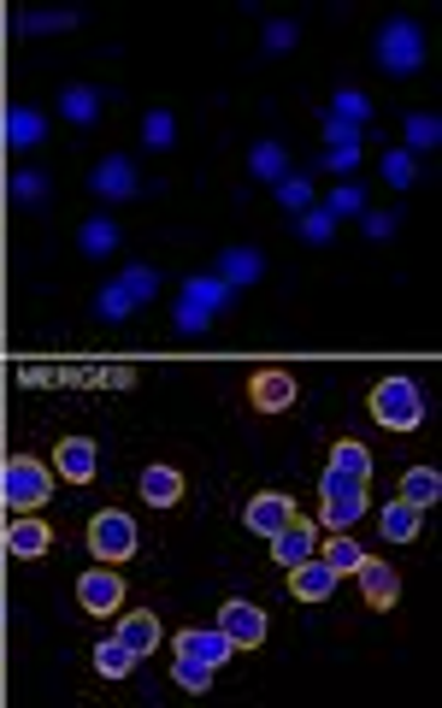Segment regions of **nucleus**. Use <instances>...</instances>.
Masks as SVG:
<instances>
[{"label": "nucleus", "instance_id": "nucleus-29", "mask_svg": "<svg viewBox=\"0 0 442 708\" xmlns=\"http://www.w3.org/2000/svg\"><path fill=\"white\" fill-rule=\"evenodd\" d=\"M407 154H413V160H419V154H431L437 148V142H442V119H437V112H407Z\"/></svg>", "mask_w": 442, "mask_h": 708}, {"label": "nucleus", "instance_id": "nucleus-41", "mask_svg": "<svg viewBox=\"0 0 442 708\" xmlns=\"http://www.w3.org/2000/svg\"><path fill=\"white\" fill-rule=\"evenodd\" d=\"M295 41H301V24H295V19H272V24H265V36H260V48L265 53H289Z\"/></svg>", "mask_w": 442, "mask_h": 708}, {"label": "nucleus", "instance_id": "nucleus-31", "mask_svg": "<svg viewBox=\"0 0 442 708\" xmlns=\"http://www.w3.org/2000/svg\"><path fill=\"white\" fill-rule=\"evenodd\" d=\"M272 190H277V207H289V213L313 207V178H307V171H289V178H277Z\"/></svg>", "mask_w": 442, "mask_h": 708}, {"label": "nucleus", "instance_id": "nucleus-9", "mask_svg": "<svg viewBox=\"0 0 442 708\" xmlns=\"http://www.w3.org/2000/svg\"><path fill=\"white\" fill-rule=\"evenodd\" d=\"M77 602L88 614H118L124 609V579H118L112 567H88L77 579Z\"/></svg>", "mask_w": 442, "mask_h": 708}, {"label": "nucleus", "instance_id": "nucleus-33", "mask_svg": "<svg viewBox=\"0 0 442 708\" xmlns=\"http://www.w3.org/2000/svg\"><path fill=\"white\" fill-rule=\"evenodd\" d=\"M171 685H183L189 697H201V691H213V668H206V661H195V656H177V661H171Z\"/></svg>", "mask_w": 442, "mask_h": 708}, {"label": "nucleus", "instance_id": "nucleus-35", "mask_svg": "<svg viewBox=\"0 0 442 708\" xmlns=\"http://www.w3.org/2000/svg\"><path fill=\"white\" fill-rule=\"evenodd\" d=\"M118 284H124V296L136 301V308L159 296V272L154 266H124V272H118Z\"/></svg>", "mask_w": 442, "mask_h": 708}, {"label": "nucleus", "instance_id": "nucleus-14", "mask_svg": "<svg viewBox=\"0 0 442 708\" xmlns=\"http://www.w3.org/2000/svg\"><path fill=\"white\" fill-rule=\"evenodd\" d=\"M307 555H319V526L313 519H289V526L272 538V561L289 573V567H301Z\"/></svg>", "mask_w": 442, "mask_h": 708}, {"label": "nucleus", "instance_id": "nucleus-13", "mask_svg": "<svg viewBox=\"0 0 442 708\" xmlns=\"http://www.w3.org/2000/svg\"><path fill=\"white\" fill-rule=\"evenodd\" d=\"M95 467H100V449L88 437H59L53 443V472L65 484H88V479H95Z\"/></svg>", "mask_w": 442, "mask_h": 708}, {"label": "nucleus", "instance_id": "nucleus-15", "mask_svg": "<svg viewBox=\"0 0 442 708\" xmlns=\"http://www.w3.org/2000/svg\"><path fill=\"white\" fill-rule=\"evenodd\" d=\"M213 278H225L230 290H248V284L265 278V254L248 249V242H242V249H225V254H218V272H213Z\"/></svg>", "mask_w": 442, "mask_h": 708}, {"label": "nucleus", "instance_id": "nucleus-43", "mask_svg": "<svg viewBox=\"0 0 442 708\" xmlns=\"http://www.w3.org/2000/svg\"><path fill=\"white\" fill-rule=\"evenodd\" d=\"M71 24H77V12H24V19H19V31L41 36V31H71Z\"/></svg>", "mask_w": 442, "mask_h": 708}, {"label": "nucleus", "instance_id": "nucleus-20", "mask_svg": "<svg viewBox=\"0 0 442 708\" xmlns=\"http://www.w3.org/2000/svg\"><path fill=\"white\" fill-rule=\"evenodd\" d=\"M59 119H65V124H95L100 119V89H88V83H65V89H59Z\"/></svg>", "mask_w": 442, "mask_h": 708}, {"label": "nucleus", "instance_id": "nucleus-8", "mask_svg": "<svg viewBox=\"0 0 442 708\" xmlns=\"http://www.w3.org/2000/svg\"><path fill=\"white\" fill-rule=\"evenodd\" d=\"M218 632H225L236 649H260V644H265V614L254 609V602L230 597L225 609H218Z\"/></svg>", "mask_w": 442, "mask_h": 708}, {"label": "nucleus", "instance_id": "nucleus-16", "mask_svg": "<svg viewBox=\"0 0 442 708\" xmlns=\"http://www.w3.org/2000/svg\"><path fill=\"white\" fill-rule=\"evenodd\" d=\"M48 543H53V531H48V519H36V514H19V519L7 526V549H12L19 561H36Z\"/></svg>", "mask_w": 442, "mask_h": 708}, {"label": "nucleus", "instance_id": "nucleus-40", "mask_svg": "<svg viewBox=\"0 0 442 708\" xmlns=\"http://www.w3.org/2000/svg\"><path fill=\"white\" fill-rule=\"evenodd\" d=\"M130 308H136V301L124 296V284H107V290L95 296V313H100V320H107V325H118V320H130Z\"/></svg>", "mask_w": 442, "mask_h": 708}, {"label": "nucleus", "instance_id": "nucleus-45", "mask_svg": "<svg viewBox=\"0 0 442 708\" xmlns=\"http://www.w3.org/2000/svg\"><path fill=\"white\" fill-rule=\"evenodd\" d=\"M354 490H366V479H348V472L324 467V479H319V496H354Z\"/></svg>", "mask_w": 442, "mask_h": 708}, {"label": "nucleus", "instance_id": "nucleus-46", "mask_svg": "<svg viewBox=\"0 0 442 708\" xmlns=\"http://www.w3.org/2000/svg\"><path fill=\"white\" fill-rule=\"evenodd\" d=\"M319 166H324V171H343V178H348V171L360 166V148H324Z\"/></svg>", "mask_w": 442, "mask_h": 708}, {"label": "nucleus", "instance_id": "nucleus-27", "mask_svg": "<svg viewBox=\"0 0 442 708\" xmlns=\"http://www.w3.org/2000/svg\"><path fill=\"white\" fill-rule=\"evenodd\" d=\"M112 638H124L130 649H136V656H147V649L159 644V620L147 614V609H136V614H124V620H118V632H112Z\"/></svg>", "mask_w": 442, "mask_h": 708}, {"label": "nucleus", "instance_id": "nucleus-44", "mask_svg": "<svg viewBox=\"0 0 442 708\" xmlns=\"http://www.w3.org/2000/svg\"><path fill=\"white\" fill-rule=\"evenodd\" d=\"M395 225H402V213H360V230H366L372 242H390Z\"/></svg>", "mask_w": 442, "mask_h": 708}, {"label": "nucleus", "instance_id": "nucleus-25", "mask_svg": "<svg viewBox=\"0 0 442 708\" xmlns=\"http://www.w3.org/2000/svg\"><path fill=\"white\" fill-rule=\"evenodd\" d=\"M419 514H425V508H413V502H402V496H395L390 508L378 514L383 538H390V543H413V538H419Z\"/></svg>", "mask_w": 442, "mask_h": 708}, {"label": "nucleus", "instance_id": "nucleus-30", "mask_svg": "<svg viewBox=\"0 0 442 708\" xmlns=\"http://www.w3.org/2000/svg\"><path fill=\"white\" fill-rule=\"evenodd\" d=\"M331 467L348 472V479H372V449H366V443H354V437H343L331 449Z\"/></svg>", "mask_w": 442, "mask_h": 708}, {"label": "nucleus", "instance_id": "nucleus-6", "mask_svg": "<svg viewBox=\"0 0 442 708\" xmlns=\"http://www.w3.org/2000/svg\"><path fill=\"white\" fill-rule=\"evenodd\" d=\"M295 519V502L284 496V490H260V496H248V508H242V526L254 531V538H277Z\"/></svg>", "mask_w": 442, "mask_h": 708}, {"label": "nucleus", "instance_id": "nucleus-7", "mask_svg": "<svg viewBox=\"0 0 442 708\" xmlns=\"http://www.w3.org/2000/svg\"><path fill=\"white\" fill-rule=\"evenodd\" d=\"M88 190L100 201H130V195H142V171L130 166L124 154H107V160L88 171Z\"/></svg>", "mask_w": 442, "mask_h": 708}, {"label": "nucleus", "instance_id": "nucleus-12", "mask_svg": "<svg viewBox=\"0 0 442 708\" xmlns=\"http://www.w3.org/2000/svg\"><path fill=\"white\" fill-rule=\"evenodd\" d=\"M171 644H177V656H195V661H206V668H225V661L236 656V644L218 626H183Z\"/></svg>", "mask_w": 442, "mask_h": 708}, {"label": "nucleus", "instance_id": "nucleus-36", "mask_svg": "<svg viewBox=\"0 0 442 708\" xmlns=\"http://www.w3.org/2000/svg\"><path fill=\"white\" fill-rule=\"evenodd\" d=\"M324 112H336V119H348V124L366 130V119H372V100H366L360 89H336V100H331Z\"/></svg>", "mask_w": 442, "mask_h": 708}, {"label": "nucleus", "instance_id": "nucleus-11", "mask_svg": "<svg viewBox=\"0 0 442 708\" xmlns=\"http://www.w3.org/2000/svg\"><path fill=\"white\" fill-rule=\"evenodd\" d=\"M354 579H360L366 609H395V597H402V573H395L390 561H372V555H366L360 567H354Z\"/></svg>", "mask_w": 442, "mask_h": 708}, {"label": "nucleus", "instance_id": "nucleus-21", "mask_svg": "<svg viewBox=\"0 0 442 708\" xmlns=\"http://www.w3.org/2000/svg\"><path fill=\"white\" fill-rule=\"evenodd\" d=\"M360 514H366V490H354V496H319V531H348Z\"/></svg>", "mask_w": 442, "mask_h": 708}, {"label": "nucleus", "instance_id": "nucleus-32", "mask_svg": "<svg viewBox=\"0 0 442 708\" xmlns=\"http://www.w3.org/2000/svg\"><path fill=\"white\" fill-rule=\"evenodd\" d=\"M378 166H383V183H390V190H413V183H419V160H413L407 148H390Z\"/></svg>", "mask_w": 442, "mask_h": 708}, {"label": "nucleus", "instance_id": "nucleus-28", "mask_svg": "<svg viewBox=\"0 0 442 708\" xmlns=\"http://www.w3.org/2000/svg\"><path fill=\"white\" fill-rule=\"evenodd\" d=\"M77 249H83L88 260H107V254L118 249V225L107 219V213H95V219L77 230Z\"/></svg>", "mask_w": 442, "mask_h": 708}, {"label": "nucleus", "instance_id": "nucleus-10", "mask_svg": "<svg viewBox=\"0 0 442 708\" xmlns=\"http://www.w3.org/2000/svg\"><path fill=\"white\" fill-rule=\"evenodd\" d=\"M248 401H254L260 413H289L295 408V379L284 367H260L254 379H248Z\"/></svg>", "mask_w": 442, "mask_h": 708}, {"label": "nucleus", "instance_id": "nucleus-34", "mask_svg": "<svg viewBox=\"0 0 442 708\" xmlns=\"http://www.w3.org/2000/svg\"><path fill=\"white\" fill-rule=\"evenodd\" d=\"M171 142H177V119H171V112H166V107H154V112H147V119H142V148H154V154H166V148H171Z\"/></svg>", "mask_w": 442, "mask_h": 708}, {"label": "nucleus", "instance_id": "nucleus-42", "mask_svg": "<svg viewBox=\"0 0 442 708\" xmlns=\"http://www.w3.org/2000/svg\"><path fill=\"white\" fill-rule=\"evenodd\" d=\"M324 213H331V219H348V213H366V190H360V183H343V190H331V201H324Z\"/></svg>", "mask_w": 442, "mask_h": 708}, {"label": "nucleus", "instance_id": "nucleus-3", "mask_svg": "<svg viewBox=\"0 0 442 708\" xmlns=\"http://www.w3.org/2000/svg\"><path fill=\"white\" fill-rule=\"evenodd\" d=\"M48 496H53V472L41 467V460L12 455L7 467H0V502H7L12 514H36Z\"/></svg>", "mask_w": 442, "mask_h": 708}, {"label": "nucleus", "instance_id": "nucleus-37", "mask_svg": "<svg viewBox=\"0 0 442 708\" xmlns=\"http://www.w3.org/2000/svg\"><path fill=\"white\" fill-rule=\"evenodd\" d=\"M319 124H324V148H360V136H366L360 124L336 119V112H319Z\"/></svg>", "mask_w": 442, "mask_h": 708}, {"label": "nucleus", "instance_id": "nucleus-5", "mask_svg": "<svg viewBox=\"0 0 442 708\" xmlns=\"http://www.w3.org/2000/svg\"><path fill=\"white\" fill-rule=\"evenodd\" d=\"M88 549H95V561H107V567H118V561H130L136 555V519H130L124 508H107V514H95L88 519Z\"/></svg>", "mask_w": 442, "mask_h": 708}, {"label": "nucleus", "instance_id": "nucleus-38", "mask_svg": "<svg viewBox=\"0 0 442 708\" xmlns=\"http://www.w3.org/2000/svg\"><path fill=\"white\" fill-rule=\"evenodd\" d=\"M12 201L19 207H41L48 201V178L41 171H12Z\"/></svg>", "mask_w": 442, "mask_h": 708}, {"label": "nucleus", "instance_id": "nucleus-39", "mask_svg": "<svg viewBox=\"0 0 442 708\" xmlns=\"http://www.w3.org/2000/svg\"><path fill=\"white\" fill-rule=\"evenodd\" d=\"M295 230H301V242H313V249H324V242L336 237V219H331V213H324V207H307V213H301V225H295Z\"/></svg>", "mask_w": 442, "mask_h": 708}, {"label": "nucleus", "instance_id": "nucleus-26", "mask_svg": "<svg viewBox=\"0 0 442 708\" xmlns=\"http://www.w3.org/2000/svg\"><path fill=\"white\" fill-rule=\"evenodd\" d=\"M130 668H136V649H130L124 638H100L95 644V673L100 679H130Z\"/></svg>", "mask_w": 442, "mask_h": 708}, {"label": "nucleus", "instance_id": "nucleus-17", "mask_svg": "<svg viewBox=\"0 0 442 708\" xmlns=\"http://www.w3.org/2000/svg\"><path fill=\"white\" fill-rule=\"evenodd\" d=\"M289 590H295V597H301V602H324V597H331V590H336V573L324 567L319 555H307L301 567H289Z\"/></svg>", "mask_w": 442, "mask_h": 708}, {"label": "nucleus", "instance_id": "nucleus-4", "mask_svg": "<svg viewBox=\"0 0 442 708\" xmlns=\"http://www.w3.org/2000/svg\"><path fill=\"white\" fill-rule=\"evenodd\" d=\"M372 53H378V65L390 71V77H413V71L425 65V31L413 19H390L378 31V41H372Z\"/></svg>", "mask_w": 442, "mask_h": 708}, {"label": "nucleus", "instance_id": "nucleus-23", "mask_svg": "<svg viewBox=\"0 0 442 708\" xmlns=\"http://www.w3.org/2000/svg\"><path fill=\"white\" fill-rule=\"evenodd\" d=\"M319 561L336 573V579H348V573L366 561V543H354L348 531H331V543H319Z\"/></svg>", "mask_w": 442, "mask_h": 708}, {"label": "nucleus", "instance_id": "nucleus-22", "mask_svg": "<svg viewBox=\"0 0 442 708\" xmlns=\"http://www.w3.org/2000/svg\"><path fill=\"white\" fill-rule=\"evenodd\" d=\"M402 502H413V508H437L442 502V472L437 467H407L402 472Z\"/></svg>", "mask_w": 442, "mask_h": 708}, {"label": "nucleus", "instance_id": "nucleus-19", "mask_svg": "<svg viewBox=\"0 0 442 708\" xmlns=\"http://www.w3.org/2000/svg\"><path fill=\"white\" fill-rule=\"evenodd\" d=\"M142 502L147 508H177V502H183V472L177 467H147L142 472Z\"/></svg>", "mask_w": 442, "mask_h": 708}, {"label": "nucleus", "instance_id": "nucleus-2", "mask_svg": "<svg viewBox=\"0 0 442 708\" xmlns=\"http://www.w3.org/2000/svg\"><path fill=\"white\" fill-rule=\"evenodd\" d=\"M366 413L383 431H419L425 425V389L413 379H378L372 396H366Z\"/></svg>", "mask_w": 442, "mask_h": 708}, {"label": "nucleus", "instance_id": "nucleus-24", "mask_svg": "<svg viewBox=\"0 0 442 708\" xmlns=\"http://www.w3.org/2000/svg\"><path fill=\"white\" fill-rule=\"evenodd\" d=\"M248 171H254L260 183L289 178V148H284V142H254V148H248Z\"/></svg>", "mask_w": 442, "mask_h": 708}, {"label": "nucleus", "instance_id": "nucleus-18", "mask_svg": "<svg viewBox=\"0 0 442 708\" xmlns=\"http://www.w3.org/2000/svg\"><path fill=\"white\" fill-rule=\"evenodd\" d=\"M7 142L12 148H41V142H48V112L41 107H12L7 112Z\"/></svg>", "mask_w": 442, "mask_h": 708}, {"label": "nucleus", "instance_id": "nucleus-1", "mask_svg": "<svg viewBox=\"0 0 442 708\" xmlns=\"http://www.w3.org/2000/svg\"><path fill=\"white\" fill-rule=\"evenodd\" d=\"M230 308H236V290H230L225 278H213V272H206V278H189V284H183L171 325L183 331V337H201V331L213 325L218 313H230Z\"/></svg>", "mask_w": 442, "mask_h": 708}]
</instances>
